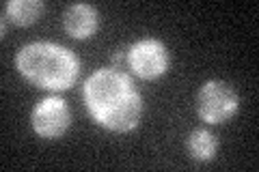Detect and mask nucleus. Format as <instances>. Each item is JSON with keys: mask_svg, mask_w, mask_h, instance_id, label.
<instances>
[{"mask_svg": "<svg viewBox=\"0 0 259 172\" xmlns=\"http://www.w3.org/2000/svg\"><path fill=\"white\" fill-rule=\"evenodd\" d=\"M238 103L236 88L223 80H207L197 93V114L209 125L231 119L238 110Z\"/></svg>", "mask_w": 259, "mask_h": 172, "instance_id": "3", "label": "nucleus"}, {"mask_svg": "<svg viewBox=\"0 0 259 172\" xmlns=\"http://www.w3.org/2000/svg\"><path fill=\"white\" fill-rule=\"evenodd\" d=\"M186 146H188V153L192 155V159L212 161L216 151H218V140L212 132H207V129H192Z\"/></svg>", "mask_w": 259, "mask_h": 172, "instance_id": "8", "label": "nucleus"}, {"mask_svg": "<svg viewBox=\"0 0 259 172\" xmlns=\"http://www.w3.org/2000/svg\"><path fill=\"white\" fill-rule=\"evenodd\" d=\"M71 123L69 105L61 97H46L30 112V125L41 138H61Z\"/></svg>", "mask_w": 259, "mask_h": 172, "instance_id": "5", "label": "nucleus"}, {"mask_svg": "<svg viewBox=\"0 0 259 172\" xmlns=\"http://www.w3.org/2000/svg\"><path fill=\"white\" fill-rule=\"evenodd\" d=\"M20 73L32 84L48 91H67L80 76L78 56L52 41H32L15 56Z\"/></svg>", "mask_w": 259, "mask_h": 172, "instance_id": "2", "label": "nucleus"}, {"mask_svg": "<svg viewBox=\"0 0 259 172\" xmlns=\"http://www.w3.org/2000/svg\"><path fill=\"white\" fill-rule=\"evenodd\" d=\"M127 65L141 80H156L168 69V50L160 39H139L127 50Z\"/></svg>", "mask_w": 259, "mask_h": 172, "instance_id": "4", "label": "nucleus"}, {"mask_svg": "<svg viewBox=\"0 0 259 172\" xmlns=\"http://www.w3.org/2000/svg\"><path fill=\"white\" fill-rule=\"evenodd\" d=\"M82 97L97 125L117 134L134 129L143 114V97L132 78L117 69H97L87 78Z\"/></svg>", "mask_w": 259, "mask_h": 172, "instance_id": "1", "label": "nucleus"}, {"mask_svg": "<svg viewBox=\"0 0 259 172\" xmlns=\"http://www.w3.org/2000/svg\"><path fill=\"white\" fill-rule=\"evenodd\" d=\"M65 32L74 39H89L97 30V9L87 3L69 5L63 13Z\"/></svg>", "mask_w": 259, "mask_h": 172, "instance_id": "6", "label": "nucleus"}, {"mask_svg": "<svg viewBox=\"0 0 259 172\" xmlns=\"http://www.w3.org/2000/svg\"><path fill=\"white\" fill-rule=\"evenodd\" d=\"M44 11L41 0H9L5 5V15L18 26H30Z\"/></svg>", "mask_w": 259, "mask_h": 172, "instance_id": "7", "label": "nucleus"}]
</instances>
